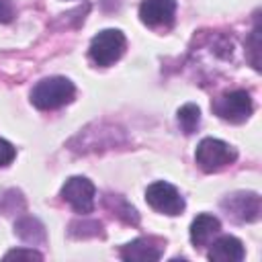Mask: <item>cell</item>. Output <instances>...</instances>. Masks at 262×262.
I'll list each match as a JSON object with an SVG mask.
<instances>
[{"instance_id": "cell-8", "label": "cell", "mask_w": 262, "mask_h": 262, "mask_svg": "<svg viewBox=\"0 0 262 262\" xmlns=\"http://www.w3.org/2000/svg\"><path fill=\"white\" fill-rule=\"evenodd\" d=\"M174 12L176 0H143L139 4V18L147 27H170Z\"/></svg>"}, {"instance_id": "cell-13", "label": "cell", "mask_w": 262, "mask_h": 262, "mask_svg": "<svg viewBox=\"0 0 262 262\" xmlns=\"http://www.w3.org/2000/svg\"><path fill=\"white\" fill-rule=\"evenodd\" d=\"M176 121H178L180 129H182L186 135L194 133V131L199 129V123H201V111H199V106L192 104V102H186L184 106L178 108Z\"/></svg>"}, {"instance_id": "cell-10", "label": "cell", "mask_w": 262, "mask_h": 262, "mask_svg": "<svg viewBox=\"0 0 262 262\" xmlns=\"http://www.w3.org/2000/svg\"><path fill=\"white\" fill-rule=\"evenodd\" d=\"M244 244L233 235H221L209 248V260L213 262H239L244 260Z\"/></svg>"}, {"instance_id": "cell-7", "label": "cell", "mask_w": 262, "mask_h": 262, "mask_svg": "<svg viewBox=\"0 0 262 262\" xmlns=\"http://www.w3.org/2000/svg\"><path fill=\"white\" fill-rule=\"evenodd\" d=\"M221 209L235 221L250 223L260 217V196L256 192H233L221 201Z\"/></svg>"}, {"instance_id": "cell-11", "label": "cell", "mask_w": 262, "mask_h": 262, "mask_svg": "<svg viewBox=\"0 0 262 262\" xmlns=\"http://www.w3.org/2000/svg\"><path fill=\"white\" fill-rule=\"evenodd\" d=\"M219 229H221V223L217 217L209 213H201L190 223V242L194 246H207L219 233Z\"/></svg>"}, {"instance_id": "cell-2", "label": "cell", "mask_w": 262, "mask_h": 262, "mask_svg": "<svg viewBox=\"0 0 262 262\" xmlns=\"http://www.w3.org/2000/svg\"><path fill=\"white\" fill-rule=\"evenodd\" d=\"M235 158H237V151L229 143L215 137H205L194 151V160L203 172H219L229 164H233Z\"/></svg>"}, {"instance_id": "cell-9", "label": "cell", "mask_w": 262, "mask_h": 262, "mask_svg": "<svg viewBox=\"0 0 262 262\" xmlns=\"http://www.w3.org/2000/svg\"><path fill=\"white\" fill-rule=\"evenodd\" d=\"M162 242L154 239V237H137L133 242H129L127 246H123L121 250V258L123 260H160L162 258Z\"/></svg>"}, {"instance_id": "cell-1", "label": "cell", "mask_w": 262, "mask_h": 262, "mask_svg": "<svg viewBox=\"0 0 262 262\" xmlns=\"http://www.w3.org/2000/svg\"><path fill=\"white\" fill-rule=\"evenodd\" d=\"M74 94H76V88L68 78L51 76L37 82V86L31 92V102L41 111H53L72 102Z\"/></svg>"}, {"instance_id": "cell-3", "label": "cell", "mask_w": 262, "mask_h": 262, "mask_svg": "<svg viewBox=\"0 0 262 262\" xmlns=\"http://www.w3.org/2000/svg\"><path fill=\"white\" fill-rule=\"evenodd\" d=\"M125 35L119 31V29H104L100 31L98 35L92 37L90 41V59L96 63V66H111L115 63L123 51H125Z\"/></svg>"}, {"instance_id": "cell-5", "label": "cell", "mask_w": 262, "mask_h": 262, "mask_svg": "<svg viewBox=\"0 0 262 262\" xmlns=\"http://www.w3.org/2000/svg\"><path fill=\"white\" fill-rule=\"evenodd\" d=\"M94 184L84 176H72L61 186V199L80 215H86L94 209Z\"/></svg>"}, {"instance_id": "cell-4", "label": "cell", "mask_w": 262, "mask_h": 262, "mask_svg": "<svg viewBox=\"0 0 262 262\" xmlns=\"http://www.w3.org/2000/svg\"><path fill=\"white\" fill-rule=\"evenodd\" d=\"M211 108L223 121L244 123V121L250 119L254 104H252V98L246 90H231V92H225L219 98H215Z\"/></svg>"}, {"instance_id": "cell-16", "label": "cell", "mask_w": 262, "mask_h": 262, "mask_svg": "<svg viewBox=\"0 0 262 262\" xmlns=\"http://www.w3.org/2000/svg\"><path fill=\"white\" fill-rule=\"evenodd\" d=\"M10 18H12L10 0H0V23H8Z\"/></svg>"}, {"instance_id": "cell-15", "label": "cell", "mask_w": 262, "mask_h": 262, "mask_svg": "<svg viewBox=\"0 0 262 262\" xmlns=\"http://www.w3.org/2000/svg\"><path fill=\"white\" fill-rule=\"evenodd\" d=\"M4 258H6V260H10V258H27V260H41L43 256H41L39 252H35L33 248H16V250H10V252H6V254H4Z\"/></svg>"}, {"instance_id": "cell-14", "label": "cell", "mask_w": 262, "mask_h": 262, "mask_svg": "<svg viewBox=\"0 0 262 262\" xmlns=\"http://www.w3.org/2000/svg\"><path fill=\"white\" fill-rule=\"evenodd\" d=\"M14 156H16L14 145L10 141H6V139H0V168L8 166L14 160Z\"/></svg>"}, {"instance_id": "cell-12", "label": "cell", "mask_w": 262, "mask_h": 262, "mask_svg": "<svg viewBox=\"0 0 262 262\" xmlns=\"http://www.w3.org/2000/svg\"><path fill=\"white\" fill-rule=\"evenodd\" d=\"M16 235L27 244H45V227L35 217H23L14 225Z\"/></svg>"}, {"instance_id": "cell-6", "label": "cell", "mask_w": 262, "mask_h": 262, "mask_svg": "<svg viewBox=\"0 0 262 262\" xmlns=\"http://www.w3.org/2000/svg\"><path fill=\"white\" fill-rule=\"evenodd\" d=\"M145 201L151 209H156L158 213H164V215H180L184 211V199L172 184H168L164 180H158L147 186Z\"/></svg>"}]
</instances>
